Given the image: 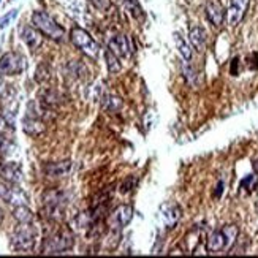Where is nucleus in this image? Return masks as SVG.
Segmentation results:
<instances>
[{
  "instance_id": "f257e3e1",
  "label": "nucleus",
  "mask_w": 258,
  "mask_h": 258,
  "mask_svg": "<svg viewBox=\"0 0 258 258\" xmlns=\"http://www.w3.org/2000/svg\"><path fill=\"white\" fill-rule=\"evenodd\" d=\"M67 204V193L59 188H51L43 193V214L52 222H60L64 219Z\"/></svg>"
},
{
  "instance_id": "f03ea898",
  "label": "nucleus",
  "mask_w": 258,
  "mask_h": 258,
  "mask_svg": "<svg viewBox=\"0 0 258 258\" xmlns=\"http://www.w3.org/2000/svg\"><path fill=\"white\" fill-rule=\"evenodd\" d=\"M239 236V228L236 225H225L222 230H217L208 238V252H222L231 249Z\"/></svg>"
},
{
  "instance_id": "7ed1b4c3",
  "label": "nucleus",
  "mask_w": 258,
  "mask_h": 258,
  "mask_svg": "<svg viewBox=\"0 0 258 258\" xmlns=\"http://www.w3.org/2000/svg\"><path fill=\"white\" fill-rule=\"evenodd\" d=\"M32 24H34V27L38 29L44 37H48V38L54 40V41L64 40V37H65L64 27L59 26L46 11H34Z\"/></svg>"
},
{
  "instance_id": "20e7f679",
  "label": "nucleus",
  "mask_w": 258,
  "mask_h": 258,
  "mask_svg": "<svg viewBox=\"0 0 258 258\" xmlns=\"http://www.w3.org/2000/svg\"><path fill=\"white\" fill-rule=\"evenodd\" d=\"M72 247H73V234L70 230L62 228L44 239L41 250L46 255H56V254H64Z\"/></svg>"
},
{
  "instance_id": "39448f33",
  "label": "nucleus",
  "mask_w": 258,
  "mask_h": 258,
  "mask_svg": "<svg viewBox=\"0 0 258 258\" xmlns=\"http://www.w3.org/2000/svg\"><path fill=\"white\" fill-rule=\"evenodd\" d=\"M11 246L18 252H29L35 246V228L32 223H19L11 233Z\"/></svg>"
},
{
  "instance_id": "423d86ee",
  "label": "nucleus",
  "mask_w": 258,
  "mask_h": 258,
  "mask_svg": "<svg viewBox=\"0 0 258 258\" xmlns=\"http://www.w3.org/2000/svg\"><path fill=\"white\" fill-rule=\"evenodd\" d=\"M70 40H72V43L74 44V46H76L81 52H84L87 57H90V59L98 57L100 46H98V43L82 27H73L72 29Z\"/></svg>"
},
{
  "instance_id": "0eeeda50",
  "label": "nucleus",
  "mask_w": 258,
  "mask_h": 258,
  "mask_svg": "<svg viewBox=\"0 0 258 258\" xmlns=\"http://www.w3.org/2000/svg\"><path fill=\"white\" fill-rule=\"evenodd\" d=\"M26 70V59L19 52H6L0 57V76H14Z\"/></svg>"
},
{
  "instance_id": "6e6552de",
  "label": "nucleus",
  "mask_w": 258,
  "mask_h": 258,
  "mask_svg": "<svg viewBox=\"0 0 258 258\" xmlns=\"http://www.w3.org/2000/svg\"><path fill=\"white\" fill-rule=\"evenodd\" d=\"M133 206L130 204H120L117 206L114 211L111 212V216L108 219V225H110V230L111 231H122L125 226L132 222L133 219Z\"/></svg>"
},
{
  "instance_id": "1a4fd4ad",
  "label": "nucleus",
  "mask_w": 258,
  "mask_h": 258,
  "mask_svg": "<svg viewBox=\"0 0 258 258\" xmlns=\"http://www.w3.org/2000/svg\"><path fill=\"white\" fill-rule=\"evenodd\" d=\"M108 49H111L117 57L122 59V57H128L132 52H135V44H133V40L125 35H114L108 41Z\"/></svg>"
},
{
  "instance_id": "9d476101",
  "label": "nucleus",
  "mask_w": 258,
  "mask_h": 258,
  "mask_svg": "<svg viewBox=\"0 0 258 258\" xmlns=\"http://www.w3.org/2000/svg\"><path fill=\"white\" fill-rule=\"evenodd\" d=\"M0 198L6 201L8 204L13 206H19V204H26L27 203V196L21 188L14 187V184H6V182H0Z\"/></svg>"
},
{
  "instance_id": "9b49d317",
  "label": "nucleus",
  "mask_w": 258,
  "mask_h": 258,
  "mask_svg": "<svg viewBox=\"0 0 258 258\" xmlns=\"http://www.w3.org/2000/svg\"><path fill=\"white\" fill-rule=\"evenodd\" d=\"M249 3H250V0H231L228 10H226L225 21L228 22L230 26H238L246 16Z\"/></svg>"
},
{
  "instance_id": "f8f14e48",
  "label": "nucleus",
  "mask_w": 258,
  "mask_h": 258,
  "mask_svg": "<svg viewBox=\"0 0 258 258\" xmlns=\"http://www.w3.org/2000/svg\"><path fill=\"white\" fill-rule=\"evenodd\" d=\"M182 211L176 203H163L160 206V217L166 228H174L181 220Z\"/></svg>"
},
{
  "instance_id": "ddd939ff",
  "label": "nucleus",
  "mask_w": 258,
  "mask_h": 258,
  "mask_svg": "<svg viewBox=\"0 0 258 258\" xmlns=\"http://www.w3.org/2000/svg\"><path fill=\"white\" fill-rule=\"evenodd\" d=\"M206 18L214 27H220L226 18V11L219 0H208L206 3Z\"/></svg>"
},
{
  "instance_id": "4468645a",
  "label": "nucleus",
  "mask_w": 258,
  "mask_h": 258,
  "mask_svg": "<svg viewBox=\"0 0 258 258\" xmlns=\"http://www.w3.org/2000/svg\"><path fill=\"white\" fill-rule=\"evenodd\" d=\"M21 38L29 46V49L35 51V49H38L41 46L43 34L37 27L26 26V27H22V30H21Z\"/></svg>"
},
{
  "instance_id": "2eb2a0df",
  "label": "nucleus",
  "mask_w": 258,
  "mask_h": 258,
  "mask_svg": "<svg viewBox=\"0 0 258 258\" xmlns=\"http://www.w3.org/2000/svg\"><path fill=\"white\" fill-rule=\"evenodd\" d=\"M73 168L72 160H62V162H54V163H46L43 166V171L48 174L49 178H64Z\"/></svg>"
},
{
  "instance_id": "dca6fc26",
  "label": "nucleus",
  "mask_w": 258,
  "mask_h": 258,
  "mask_svg": "<svg viewBox=\"0 0 258 258\" xmlns=\"http://www.w3.org/2000/svg\"><path fill=\"white\" fill-rule=\"evenodd\" d=\"M0 176L6 182H10V184H19L22 181V171L19 168V165L8 162V163L0 165Z\"/></svg>"
},
{
  "instance_id": "f3484780",
  "label": "nucleus",
  "mask_w": 258,
  "mask_h": 258,
  "mask_svg": "<svg viewBox=\"0 0 258 258\" xmlns=\"http://www.w3.org/2000/svg\"><path fill=\"white\" fill-rule=\"evenodd\" d=\"M188 40H190V44L196 49L203 52L204 48H206V32H204V29L200 27V26H193L188 30Z\"/></svg>"
},
{
  "instance_id": "a211bd4d",
  "label": "nucleus",
  "mask_w": 258,
  "mask_h": 258,
  "mask_svg": "<svg viewBox=\"0 0 258 258\" xmlns=\"http://www.w3.org/2000/svg\"><path fill=\"white\" fill-rule=\"evenodd\" d=\"M22 130L30 136H40L44 132V122L38 117L26 116L22 119Z\"/></svg>"
},
{
  "instance_id": "6ab92c4d",
  "label": "nucleus",
  "mask_w": 258,
  "mask_h": 258,
  "mask_svg": "<svg viewBox=\"0 0 258 258\" xmlns=\"http://www.w3.org/2000/svg\"><path fill=\"white\" fill-rule=\"evenodd\" d=\"M38 102L43 108H46V110L56 108L60 103V94L56 89H43L38 95Z\"/></svg>"
},
{
  "instance_id": "aec40b11",
  "label": "nucleus",
  "mask_w": 258,
  "mask_h": 258,
  "mask_svg": "<svg viewBox=\"0 0 258 258\" xmlns=\"http://www.w3.org/2000/svg\"><path fill=\"white\" fill-rule=\"evenodd\" d=\"M174 43H176V48L179 51V54L182 56V59L185 60V62H190L192 57H193V51H192V46L190 43L185 41V38H182L181 34H174Z\"/></svg>"
},
{
  "instance_id": "412c9836",
  "label": "nucleus",
  "mask_w": 258,
  "mask_h": 258,
  "mask_svg": "<svg viewBox=\"0 0 258 258\" xmlns=\"http://www.w3.org/2000/svg\"><path fill=\"white\" fill-rule=\"evenodd\" d=\"M13 217L18 220V223H32L34 222V214L26 204H19L14 206L13 209Z\"/></svg>"
},
{
  "instance_id": "4be33fe9",
  "label": "nucleus",
  "mask_w": 258,
  "mask_h": 258,
  "mask_svg": "<svg viewBox=\"0 0 258 258\" xmlns=\"http://www.w3.org/2000/svg\"><path fill=\"white\" fill-rule=\"evenodd\" d=\"M105 60H106V67H108L110 73L116 74L120 72V68H122V65H120V57H117L111 49L105 51Z\"/></svg>"
},
{
  "instance_id": "5701e85b",
  "label": "nucleus",
  "mask_w": 258,
  "mask_h": 258,
  "mask_svg": "<svg viewBox=\"0 0 258 258\" xmlns=\"http://www.w3.org/2000/svg\"><path fill=\"white\" fill-rule=\"evenodd\" d=\"M102 105H103V110L111 111V112H117L120 108H122V100L116 95H105L103 100H102Z\"/></svg>"
},
{
  "instance_id": "b1692460",
  "label": "nucleus",
  "mask_w": 258,
  "mask_h": 258,
  "mask_svg": "<svg viewBox=\"0 0 258 258\" xmlns=\"http://www.w3.org/2000/svg\"><path fill=\"white\" fill-rule=\"evenodd\" d=\"M14 149H16V146H14V143L6 136V133H0V154L8 155Z\"/></svg>"
},
{
  "instance_id": "393cba45",
  "label": "nucleus",
  "mask_w": 258,
  "mask_h": 258,
  "mask_svg": "<svg viewBox=\"0 0 258 258\" xmlns=\"http://www.w3.org/2000/svg\"><path fill=\"white\" fill-rule=\"evenodd\" d=\"M0 100L2 102H11L13 100V89L0 78Z\"/></svg>"
},
{
  "instance_id": "a878e982",
  "label": "nucleus",
  "mask_w": 258,
  "mask_h": 258,
  "mask_svg": "<svg viewBox=\"0 0 258 258\" xmlns=\"http://www.w3.org/2000/svg\"><path fill=\"white\" fill-rule=\"evenodd\" d=\"M257 185H258V176H257L255 173L254 174H249V176H246L244 179L241 181V187L246 188V190H249V192H252Z\"/></svg>"
},
{
  "instance_id": "bb28decb",
  "label": "nucleus",
  "mask_w": 258,
  "mask_h": 258,
  "mask_svg": "<svg viewBox=\"0 0 258 258\" xmlns=\"http://www.w3.org/2000/svg\"><path fill=\"white\" fill-rule=\"evenodd\" d=\"M182 70H184V78L188 81V84L196 86V78H198V74H196V72L193 70V68L188 65V64H184Z\"/></svg>"
},
{
  "instance_id": "cd10ccee",
  "label": "nucleus",
  "mask_w": 258,
  "mask_h": 258,
  "mask_svg": "<svg viewBox=\"0 0 258 258\" xmlns=\"http://www.w3.org/2000/svg\"><path fill=\"white\" fill-rule=\"evenodd\" d=\"M49 79V70H48V67L46 65H40L38 68H37V72H35V81L37 82H46Z\"/></svg>"
},
{
  "instance_id": "c85d7f7f",
  "label": "nucleus",
  "mask_w": 258,
  "mask_h": 258,
  "mask_svg": "<svg viewBox=\"0 0 258 258\" xmlns=\"http://www.w3.org/2000/svg\"><path fill=\"white\" fill-rule=\"evenodd\" d=\"M135 185H136V179H135V176H128V178L122 182V184H120L119 192H120V193H128V192H132V190H133Z\"/></svg>"
},
{
  "instance_id": "c756f323",
  "label": "nucleus",
  "mask_w": 258,
  "mask_h": 258,
  "mask_svg": "<svg viewBox=\"0 0 258 258\" xmlns=\"http://www.w3.org/2000/svg\"><path fill=\"white\" fill-rule=\"evenodd\" d=\"M18 16V10H11L5 14V16L0 18V29H5L6 26H10V22Z\"/></svg>"
},
{
  "instance_id": "7c9ffc66",
  "label": "nucleus",
  "mask_w": 258,
  "mask_h": 258,
  "mask_svg": "<svg viewBox=\"0 0 258 258\" xmlns=\"http://www.w3.org/2000/svg\"><path fill=\"white\" fill-rule=\"evenodd\" d=\"M8 130H14V127L6 120L3 112H0V133H6Z\"/></svg>"
},
{
  "instance_id": "2f4dec72",
  "label": "nucleus",
  "mask_w": 258,
  "mask_h": 258,
  "mask_svg": "<svg viewBox=\"0 0 258 258\" xmlns=\"http://www.w3.org/2000/svg\"><path fill=\"white\" fill-rule=\"evenodd\" d=\"M92 3L97 6L98 10H102V11H106L110 8V0H92Z\"/></svg>"
},
{
  "instance_id": "473e14b6",
  "label": "nucleus",
  "mask_w": 258,
  "mask_h": 258,
  "mask_svg": "<svg viewBox=\"0 0 258 258\" xmlns=\"http://www.w3.org/2000/svg\"><path fill=\"white\" fill-rule=\"evenodd\" d=\"M223 181H219V184H217V190H216V198H220V196H222V192H223Z\"/></svg>"
},
{
  "instance_id": "72a5a7b5",
  "label": "nucleus",
  "mask_w": 258,
  "mask_h": 258,
  "mask_svg": "<svg viewBox=\"0 0 258 258\" xmlns=\"http://www.w3.org/2000/svg\"><path fill=\"white\" fill-rule=\"evenodd\" d=\"M254 170H255V174H257V176H258V160L254 163Z\"/></svg>"
},
{
  "instance_id": "f704fd0d",
  "label": "nucleus",
  "mask_w": 258,
  "mask_h": 258,
  "mask_svg": "<svg viewBox=\"0 0 258 258\" xmlns=\"http://www.w3.org/2000/svg\"><path fill=\"white\" fill-rule=\"evenodd\" d=\"M2 220H3V211L0 209V222H2Z\"/></svg>"
}]
</instances>
